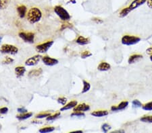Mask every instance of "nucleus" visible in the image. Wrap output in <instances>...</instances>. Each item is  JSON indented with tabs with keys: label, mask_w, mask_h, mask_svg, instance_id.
<instances>
[{
	"label": "nucleus",
	"mask_w": 152,
	"mask_h": 133,
	"mask_svg": "<svg viewBox=\"0 0 152 133\" xmlns=\"http://www.w3.org/2000/svg\"><path fill=\"white\" fill-rule=\"evenodd\" d=\"M146 2H147V0H133L132 2L130 3L129 6L125 7V8H123L120 11L119 13V17L122 18L126 17L132 11L144 5Z\"/></svg>",
	"instance_id": "1"
},
{
	"label": "nucleus",
	"mask_w": 152,
	"mask_h": 133,
	"mask_svg": "<svg viewBox=\"0 0 152 133\" xmlns=\"http://www.w3.org/2000/svg\"><path fill=\"white\" fill-rule=\"evenodd\" d=\"M42 18V12L37 7H32L27 14V20L31 24H35Z\"/></svg>",
	"instance_id": "2"
},
{
	"label": "nucleus",
	"mask_w": 152,
	"mask_h": 133,
	"mask_svg": "<svg viewBox=\"0 0 152 133\" xmlns=\"http://www.w3.org/2000/svg\"><path fill=\"white\" fill-rule=\"evenodd\" d=\"M54 12L62 21H69L71 18L68 11L60 5H57L54 7Z\"/></svg>",
	"instance_id": "3"
},
{
	"label": "nucleus",
	"mask_w": 152,
	"mask_h": 133,
	"mask_svg": "<svg viewBox=\"0 0 152 133\" xmlns=\"http://www.w3.org/2000/svg\"><path fill=\"white\" fill-rule=\"evenodd\" d=\"M141 41L139 37L135 36H131V35H125L122 36L121 39V42L123 45L126 46H132L139 43Z\"/></svg>",
	"instance_id": "4"
},
{
	"label": "nucleus",
	"mask_w": 152,
	"mask_h": 133,
	"mask_svg": "<svg viewBox=\"0 0 152 133\" xmlns=\"http://www.w3.org/2000/svg\"><path fill=\"white\" fill-rule=\"evenodd\" d=\"M0 52L3 54L16 55L18 52V49L12 44H3L0 49Z\"/></svg>",
	"instance_id": "5"
},
{
	"label": "nucleus",
	"mask_w": 152,
	"mask_h": 133,
	"mask_svg": "<svg viewBox=\"0 0 152 133\" xmlns=\"http://www.w3.org/2000/svg\"><path fill=\"white\" fill-rule=\"evenodd\" d=\"M53 44V40H49L44 43L39 44L36 47V51L38 52L39 53H47L51 46Z\"/></svg>",
	"instance_id": "6"
},
{
	"label": "nucleus",
	"mask_w": 152,
	"mask_h": 133,
	"mask_svg": "<svg viewBox=\"0 0 152 133\" xmlns=\"http://www.w3.org/2000/svg\"><path fill=\"white\" fill-rule=\"evenodd\" d=\"M18 36L24 41L29 43H33L35 40V34L33 32H20Z\"/></svg>",
	"instance_id": "7"
},
{
	"label": "nucleus",
	"mask_w": 152,
	"mask_h": 133,
	"mask_svg": "<svg viewBox=\"0 0 152 133\" xmlns=\"http://www.w3.org/2000/svg\"><path fill=\"white\" fill-rule=\"evenodd\" d=\"M41 59V56L39 55H35L34 57H31V58L28 59L25 62V65L27 66H35L39 62V61Z\"/></svg>",
	"instance_id": "8"
},
{
	"label": "nucleus",
	"mask_w": 152,
	"mask_h": 133,
	"mask_svg": "<svg viewBox=\"0 0 152 133\" xmlns=\"http://www.w3.org/2000/svg\"><path fill=\"white\" fill-rule=\"evenodd\" d=\"M42 61L47 66H53L58 63V60L56 59L51 58L49 56H44L42 57Z\"/></svg>",
	"instance_id": "9"
},
{
	"label": "nucleus",
	"mask_w": 152,
	"mask_h": 133,
	"mask_svg": "<svg viewBox=\"0 0 152 133\" xmlns=\"http://www.w3.org/2000/svg\"><path fill=\"white\" fill-rule=\"evenodd\" d=\"M129 102L127 101H123L122 102H120L118 106H113L111 107V110L113 111V112H115V111H120V110H123L126 109L129 106Z\"/></svg>",
	"instance_id": "10"
},
{
	"label": "nucleus",
	"mask_w": 152,
	"mask_h": 133,
	"mask_svg": "<svg viewBox=\"0 0 152 133\" xmlns=\"http://www.w3.org/2000/svg\"><path fill=\"white\" fill-rule=\"evenodd\" d=\"M90 110V106L86 103H81L74 108V112H87Z\"/></svg>",
	"instance_id": "11"
},
{
	"label": "nucleus",
	"mask_w": 152,
	"mask_h": 133,
	"mask_svg": "<svg viewBox=\"0 0 152 133\" xmlns=\"http://www.w3.org/2000/svg\"><path fill=\"white\" fill-rule=\"evenodd\" d=\"M108 114H109L108 111L107 110H96L91 113V114L93 116L97 118L104 117V116L108 115Z\"/></svg>",
	"instance_id": "12"
},
{
	"label": "nucleus",
	"mask_w": 152,
	"mask_h": 133,
	"mask_svg": "<svg viewBox=\"0 0 152 133\" xmlns=\"http://www.w3.org/2000/svg\"><path fill=\"white\" fill-rule=\"evenodd\" d=\"M17 12L19 17L20 18H24L26 16V14H27V7L24 5H19V6L17 7Z\"/></svg>",
	"instance_id": "13"
},
{
	"label": "nucleus",
	"mask_w": 152,
	"mask_h": 133,
	"mask_svg": "<svg viewBox=\"0 0 152 133\" xmlns=\"http://www.w3.org/2000/svg\"><path fill=\"white\" fill-rule=\"evenodd\" d=\"M78 105V102L77 101H71L69 103H68L67 104H65L62 108L60 109V111H66L68 110H70V109L74 108Z\"/></svg>",
	"instance_id": "14"
},
{
	"label": "nucleus",
	"mask_w": 152,
	"mask_h": 133,
	"mask_svg": "<svg viewBox=\"0 0 152 133\" xmlns=\"http://www.w3.org/2000/svg\"><path fill=\"white\" fill-rule=\"evenodd\" d=\"M26 72V68L25 66H16L15 68V73H16V77H23L24 75H25Z\"/></svg>",
	"instance_id": "15"
},
{
	"label": "nucleus",
	"mask_w": 152,
	"mask_h": 133,
	"mask_svg": "<svg viewBox=\"0 0 152 133\" xmlns=\"http://www.w3.org/2000/svg\"><path fill=\"white\" fill-rule=\"evenodd\" d=\"M76 42L79 45H86L90 43L89 38H85L84 36H80L77 38V39L76 40Z\"/></svg>",
	"instance_id": "16"
},
{
	"label": "nucleus",
	"mask_w": 152,
	"mask_h": 133,
	"mask_svg": "<svg viewBox=\"0 0 152 133\" xmlns=\"http://www.w3.org/2000/svg\"><path fill=\"white\" fill-rule=\"evenodd\" d=\"M111 65L106 62H101L99 65L97 66V69L100 71H107L110 70Z\"/></svg>",
	"instance_id": "17"
},
{
	"label": "nucleus",
	"mask_w": 152,
	"mask_h": 133,
	"mask_svg": "<svg viewBox=\"0 0 152 133\" xmlns=\"http://www.w3.org/2000/svg\"><path fill=\"white\" fill-rule=\"evenodd\" d=\"M143 58V55H139V54H135L130 56L129 58V60H128V63L129 64H133L135 63H136L137 61H138L139 60Z\"/></svg>",
	"instance_id": "18"
},
{
	"label": "nucleus",
	"mask_w": 152,
	"mask_h": 133,
	"mask_svg": "<svg viewBox=\"0 0 152 133\" xmlns=\"http://www.w3.org/2000/svg\"><path fill=\"white\" fill-rule=\"evenodd\" d=\"M43 73V70L41 69H33L32 71H31L29 72L28 75H29V77H38L39 76Z\"/></svg>",
	"instance_id": "19"
},
{
	"label": "nucleus",
	"mask_w": 152,
	"mask_h": 133,
	"mask_svg": "<svg viewBox=\"0 0 152 133\" xmlns=\"http://www.w3.org/2000/svg\"><path fill=\"white\" fill-rule=\"evenodd\" d=\"M33 116V113L31 112H29V113H25V114H22L21 115H18L16 116V118H17L18 120H27L28 118H31V116Z\"/></svg>",
	"instance_id": "20"
},
{
	"label": "nucleus",
	"mask_w": 152,
	"mask_h": 133,
	"mask_svg": "<svg viewBox=\"0 0 152 133\" xmlns=\"http://www.w3.org/2000/svg\"><path fill=\"white\" fill-rule=\"evenodd\" d=\"M11 0H0V10H5L8 7Z\"/></svg>",
	"instance_id": "21"
},
{
	"label": "nucleus",
	"mask_w": 152,
	"mask_h": 133,
	"mask_svg": "<svg viewBox=\"0 0 152 133\" xmlns=\"http://www.w3.org/2000/svg\"><path fill=\"white\" fill-rule=\"evenodd\" d=\"M83 88L82 90V93H85L89 91V90L91 89V85L89 83L85 80L83 81Z\"/></svg>",
	"instance_id": "22"
},
{
	"label": "nucleus",
	"mask_w": 152,
	"mask_h": 133,
	"mask_svg": "<svg viewBox=\"0 0 152 133\" xmlns=\"http://www.w3.org/2000/svg\"><path fill=\"white\" fill-rule=\"evenodd\" d=\"M140 120L141 122H142L152 124V115L143 116V117L141 118Z\"/></svg>",
	"instance_id": "23"
},
{
	"label": "nucleus",
	"mask_w": 152,
	"mask_h": 133,
	"mask_svg": "<svg viewBox=\"0 0 152 133\" xmlns=\"http://www.w3.org/2000/svg\"><path fill=\"white\" fill-rule=\"evenodd\" d=\"M55 130V127L53 126H47L45 128H41L39 130V132L41 133H48V132H51Z\"/></svg>",
	"instance_id": "24"
},
{
	"label": "nucleus",
	"mask_w": 152,
	"mask_h": 133,
	"mask_svg": "<svg viewBox=\"0 0 152 133\" xmlns=\"http://www.w3.org/2000/svg\"><path fill=\"white\" fill-rule=\"evenodd\" d=\"M142 109L145 111H152V101H150V102L145 103L144 105H143Z\"/></svg>",
	"instance_id": "25"
},
{
	"label": "nucleus",
	"mask_w": 152,
	"mask_h": 133,
	"mask_svg": "<svg viewBox=\"0 0 152 133\" xmlns=\"http://www.w3.org/2000/svg\"><path fill=\"white\" fill-rule=\"evenodd\" d=\"M60 116V112H57V113H55V114H53V115H49V116H47L46 119H47V121L53 120L56 119V118H58Z\"/></svg>",
	"instance_id": "26"
},
{
	"label": "nucleus",
	"mask_w": 152,
	"mask_h": 133,
	"mask_svg": "<svg viewBox=\"0 0 152 133\" xmlns=\"http://www.w3.org/2000/svg\"><path fill=\"white\" fill-rule=\"evenodd\" d=\"M132 105L134 108H141L142 107V103L138 99H135L132 101Z\"/></svg>",
	"instance_id": "27"
},
{
	"label": "nucleus",
	"mask_w": 152,
	"mask_h": 133,
	"mask_svg": "<svg viewBox=\"0 0 152 133\" xmlns=\"http://www.w3.org/2000/svg\"><path fill=\"white\" fill-rule=\"evenodd\" d=\"M112 127H111L110 125H109L108 124H103L101 126V130L103 131V132H108L109 130H111Z\"/></svg>",
	"instance_id": "28"
},
{
	"label": "nucleus",
	"mask_w": 152,
	"mask_h": 133,
	"mask_svg": "<svg viewBox=\"0 0 152 133\" xmlns=\"http://www.w3.org/2000/svg\"><path fill=\"white\" fill-rule=\"evenodd\" d=\"M92 55V53H90L89 51H83L82 53H81V58L82 59H87L88 58V57H91Z\"/></svg>",
	"instance_id": "29"
},
{
	"label": "nucleus",
	"mask_w": 152,
	"mask_h": 133,
	"mask_svg": "<svg viewBox=\"0 0 152 133\" xmlns=\"http://www.w3.org/2000/svg\"><path fill=\"white\" fill-rule=\"evenodd\" d=\"M13 62H14V59L9 57H5L4 60L3 61V64H10V63H12Z\"/></svg>",
	"instance_id": "30"
},
{
	"label": "nucleus",
	"mask_w": 152,
	"mask_h": 133,
	"mask_svg": "<svg viewBox=\"0 0 152 133\" xmlns=\"http://www.w3.org/2000/svg\"><path fill=\"white\" fill-rule=\"evenodd\" d=\"M57 101H58L59 103H60V104L62 105H64H64L66 103V102H67V99L64 97H59V98L57 99Z\"/></svg>",
	"instance_id": "31"
},
{
	"label": "nucleus",
	"mask_w": 152,
	"mask_h": 133,
	"mask_svg": "<svg viewBox=\"0 0 152 133\" xmlns=\"http://www.w3.org/2000/svg\"><path fill=\"white\" fill-rule=\"evenodd\" d=\"M71 116H77V117H81V116H84L85 114L83 112H74L71 114Z\"/></svg>",
	"instance_id": "32"
},
{
	"label": "nucleus",
	"mask_w": 152,
	"mask_h": 133,
	"mask_svg": "<svg viewBox=\"0 0 152 133\" xmlns=\"http://www.w3.org/2000/svg\"><path fill=\"white\" fill-rule=\"evenodd\" d=\"M49 115H51V114H50V113H44V114H37V115L36 116V118H39V119H41V118H47V116H49Z\"/></svg>",
	"instance_id": "33"
},
{
	"label": "nucleus",
	"mask_w": 152,
	"mask_h": 133,
	"mask_svg": "<svg viewBox=\"0 0 152 133\" xmlns=\"http://www.w3.org/2000/svg\"><path fill=\"white\" fill-rule=\"evenodd\" d=\"M8 112V108L7 107H3V108H0V114H5Z\"/></svg>",
	"instance_id": "34"
},
{
	"label": "nucleus",
	"mask_w": 152,
	"mask_h": 133,
	"mask_svg": "<svg viewBox=\"0 0 152 133\" xmlns=\"http://www.w3.org/2000/svg\"><path fill=\"white\" fill-rule=\"evenodd\" d=\"M18 112H19L20 114H25L27 113L28 112L27 109H25V108H18Z\"/></svg>",
	"instance_id": "35"
},
{
	"label": "nucleus",
	"mask_w": 152,
	"mask_h": 133,
	"mask_svg": "<svg viewBox=\"0 0 152 133\" xmlns=\"http://www.w3.org/2000/svg\"><path fill=\"white\" fill-rule=\"evenodd\" d=\"M93 20L94 22H95L96 23H98V24L103 23V20H101V19H99V18H93Z\"/></svg>",
	"instance_id": "36"
},
{
	"label": "nucleus",
	"mask_w": 152,
	"mask_h": 133,
	"mask_svg": "<svg viewBox=\"0 0 152 133\" xmlns=\"http://www.w3.org/2000/svg\"><path fill=\"white\" fill-rule=\"evenodd\" d=\"M147 5L149 8L152 9V0H147Z\"/></svg>",
	"instance_id": "37"
},
{
	"label": "nucleus",
	"mask_w": 152,
	"mask_h": 133,
	"mask_svg": "<svg viewBox=\"0 0 152 133\" xmlns=\"http://www.w3.org/2000/svg\"><path fill=\"white\" fill-rule=\"evenodd\" d=\"M146 53H147V54L148 55H152V48H149V49H147V51H146Z\"/></svg>",
	"instance_id": "38"
},
{
	"label": "nucleus",
	"mask_w": 152,
	"mask_h": 133,
	"mask_svg": "<svg viewBox=\"0 0 152 133\" xmlns=\"http://www.w3.org/2000/svg\"><path fill=\"white\" fill-rule=\"evenodd\" d=\"M81 132H83V131L78 130V131H73V132H72V133H81Z\"/></svg>",
	"instance_id": "39"
},
{
	"label": "nucleus",
	"mask_w": 152,
	"mask_h": 133,
	"mask_svg": "<svg viewBox=\"0 0 152 133\" xmlns=\"http://www.w3.org/2000/svg\"><path fill=\"white\" fill-rule=\"evenodd\" d=\"M1 40H2V36H0V43H1Z\"/></svg>",
	"instance_id": "40"
},
{
	"label": "nucleus",
	"mask_w": 152,
	"mask_h": 133,
	"mask_svg": "<svg viewBox=\"0 0 152 133\" xmlns=\"http://www.w3.org/2000/svg\"><path fill=\"white\" fill-rule=\"evenodd\" d=\"M149 59H150V61H151L152 62V55H151V56H150V57H149Z\"/></svg>",
	"instance_id": "41"
}]
</instances>
